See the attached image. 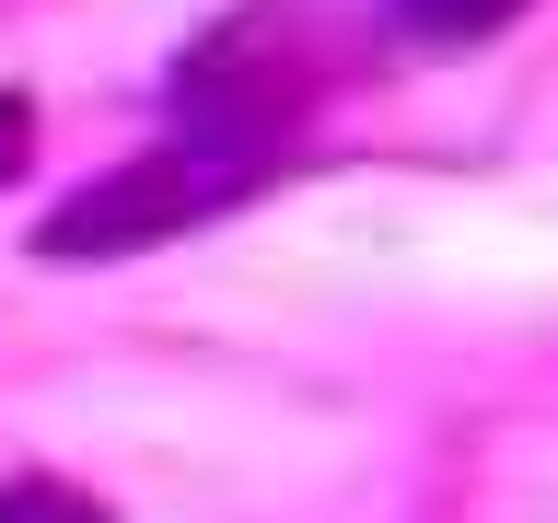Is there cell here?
Masks as SVG:
<instances>
[{"label":"cell","mask_w":558,"mask_h":523,"mask_svg":"<svg viewBox=\"0 0 558 523\" xmlns=\"http://www.w3.org/2000/svg\"><path fill=\"white\" fill-rule=\"evenodd\" d=\"M24 151H35V105H24V94H0V186L24 174Z\"/></svg>","instance_id":"cell-4"},{"label":"cell","mask_w":558,"mask_h":523,"mask_svg":"<svg viewBox=\"0 0 558 523\" xmlns=\"http://www.w3.org/2000/svg\"><path fill=\"white\" fill-rule=\"evenodd\" d=\"M0 523H105V500L70 477H0Z\"/></svg>","instance_id":"cell-2"},{"label":"cell","mask_w":558,"mask_h":523,"mask_svg":"<svg viewBox=\"0 0 558 523\" xmlns=\"http://www.w3.org/2000/svg\"><path fill=\"white\" fill-rule=\"evenodd\" d=\"M268 174V139H163V151H140V163H117L105 186H82V198H59L47 221H35V256H129V244H163L186 233V221H209L221 198H244Z\"/></svg>","instance_id":"cell-1"},{"label":"cell","mask_w":558,"mask_h":523,"mask_svg":"<svg viewBox=\"0 0 558 523\" xmlns=\"http://www.w3.org/2000/svg\"><path fill=\"white\" fill-rule=\"evenodd\" d=\"M418 24H442V35H477V24H500V12H512V0H408Z\"/></svg>","instance_id":"cell-3"}]
</instances>
